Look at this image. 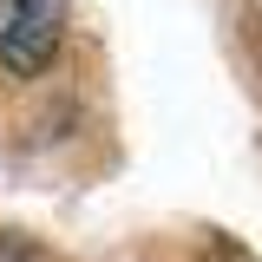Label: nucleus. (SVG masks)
Instances as JSON below:
<instances>
[{"instance_id": "1", "label": "nucleus", "mask_w": 262, "mask_h": 262, "mask_svg": "<svg viewBox=\"0 0 262 262\" xmlns=\"http://www.w3.org/2000/svg\"><path fill=\"white\" fill-rule=\"evenodd\" d=\"M66 0H0V66L13 79H39L66 39Z\"/></svg>"}, {"instance_id": "2", "label": "nucleus", "mask_w": 262, "mask_h": 262, "mask_svg": "<svg viewBox=\"0 0 262 262\" xmlns=\"http://www.w3.org/2000/svg\"><path fill=\"white\" fill-rule=\"evenodd\" d=\"M0 262H53L39 243H27V236H0Z\"/></svg>"}]
</instances>
